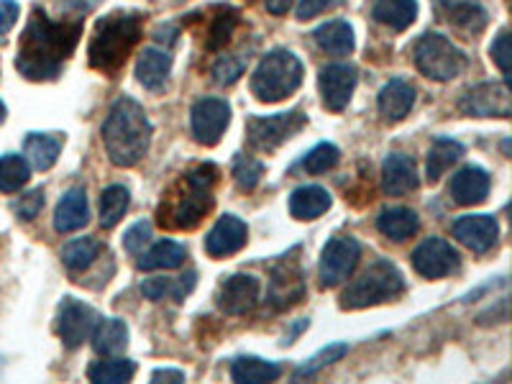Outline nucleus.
Here are the masks:
<instances>
[{
    "label": "nucleus",
    "mask_w": 512,
    "mask_h": 384,
    "mask_svg": "<svg viewBox=\"0 0 512 384\" xmlns=\"http://www.w3.org/2000/svg\"><path fill=\"white\" fill-rule=\"evenodd\" d=\"M82 34V21H52L47 11L36 8L18 44L16 67L26 80H54L62 64L72 57Z\"/></svg>",
    "instance_id": "nucleus-1"
},
{
    "label": "nucleus",
    "mask_w": 512,
    "mask_h": 384,
    "mask_svg": "<svg viewBox=\"0 0 512 384\" xmlns=\"http://www.w3.org/2000/svg\"><path fill=\"white\" fill-rule=\"evenodd\" d=\"M105 152L116 167H136L152 144V123L134 98H118L103 123Z\"/></svg>",
    "instance_id": "nucleus-2"
},
{
    "label": "nucleus",
    "mask_w": 512,
    "mask_h": 384,
    "mask_svg": "<svg viewBox=\"0 0 512 384\" xmlns=\"http://www.w3.org/2000/svg\"><path fill=\"white\" fill-rule=\"evenodd\" d=\"M141 39V18L139 13L113 11L100 18L95 26L93 41H90V64L105 75H116L123 67L131 49Z\"/></svg>",
    "instance_id": "nucleus-3"
},
{
    "label": "nucleus",
    "mask_w": 512,
    "mask_h": 384,
    "mask_svg": "<svg viewBox=\"0 0 512 384\" xmlns=\"http://www.w3.org/2000/svg\"><path fill=\"white\" fill-rule=\"evenodd\" d=\"M218 182V167L216 164H200V167L190 169L182 177V192L180 198L172 200L169 205L167 218H159V223H167L172 228H182V231H192L198 226L213 208V187Z\"/></svg>",
    "instance_id": "nucleus-4"
},
{
    "label": "nucleus",
    "mask_w": 512,
    "mask_h": 384,
    "mask_svg": "<svg viewBox=\"0 0 512 384\" xmlns=\"http://www.w3.org/2000/svg\"><path fill=\"white\" fill-rule=\"evenodd\" d=\"M300 85H303V62L287 49L264 54L251 77V90L262 103H280L290 98Z\"/></svg>",
    "instance_id": "nucleus-5"
},
{
    "label": "nucleus",
    "mask_w": 512,
    "mask_h": 384,
    "mask_svg": "<svg viewBox=\"0 0 512 384\" xmlns=\"http://www.w3.org/2000/svg\"><path fill=\"white\" fill-rule=\"evenodd\" d=\"M405 292V277H402L400 269L392 262H374L372 267L364 269V272L351 282L349 287L341 295V308L344 310H361L369 308V305L387 303V300H395Z\"/></svg>",
    "instance_id": "nucleus-6"
},
{
    "label": "nucleus",
    "mask_w": 512,
    "mask_h": 384,
    "mask_svg": "<svg viewBox=\"0 0 512 384\" xmlns=\"http://www.w3.org/2000/svg\"><path fill=\"white\" fill-rule=\"evenodd\" d=\"M415 64L428 80L448 82L466 70V54L443 34H423L415 44Z\"/></svg>",
    "instance_id": "nucleus-7"
},
{
    "label": "nucleus",
    "mask_w": 512,
    "mask_h": 384,
    "mask_svg": "<svg viewBox=\"0 0 512 384\" xmlns=\"http://www.w3.org/2000/svg\"><path fill=\"white\" fill-rule=\"evenodd\" d=\"M308 123L303 111L277 113V116H251L246 121V141L254 152H274L287 139L297 136Z\"/></svg>",
    "instance_id": "nucleus-8"
},
{
    "label": "nucleus",
    "mask_w": 512,
    "mask_h": 384,
    "mask_svg": "<svg viewBox=\"0 0 512 384\" xmlns=\"http://www.w3.org/2000/svg\"><path fill=\"white\" fill-rule=\"evenodd\" d=\"M361 246L359 241L351 236H336L326 244L323 254H320L318 277L323 287H338L354 274L356 264H359Z\"/></svg>",
    "instance_id": "nucleus-9"
},
{
    "label": "nucleus",
    "mask_w": 512,
    "mask_h": 384,
    "mask_svg": "<svg viewBox=\"0 0 512 384\" xmlns=\"http://www.w3.org/2000/svg\"><path fill=\"white\" fill-rule=\"evenodd\" d=\"M95 323H98V313L95 308H90L88 303H82L77 297H64L57 308V323H54V331H57L59 341H62L67 349H77L90 338Z\"/></svg>",
    "instance_id": "nucleus-10"
},
{
    "label": "nucleus",
    "mask_w": 512,
    "mask_h": 384,
    "mask_svg": "<svg viewBox=\"0 0 512 384\" xmlns=\"http://www.w3.org/2000/svg\"><path fill=\"white\" fill-rule=\"evenodd\" d=\"M464 116L474 118H510L512 95L505 82H482L461 98L459 103Z\"/></svg>",
    "instance_id": "nucleus-11"
},
{
    "label": "nucleus",
    "mask_w": 512,
    "mask_h": 384,
    "mask_svg": "<svg viewBox=\"0 0 512 384\" xmlns=\"http://www.w3.org/2000/svg\"><path fill=\"white\" fill-rule=\"evenodd\" d=\"M190 123L198 144L216 146L221 136L226 134L228 123H231V105L221 98L198 100V103L192 105Z\"/></svg>",
    "instance_id": "nucleus-12"
},
{
    "label": "nucleus",
    "mask_w": 512,
    "mask_h": 384,
    "mask_svg": "<svg viewBox=\"0 0 512 384\" xmlns=\"http://www.w3.org/2000/svg\"><path fill=\"white\" fill-rule=\"evenodd\" d=\"M413 267L425 280H441L459 269V251L443 239H425L413 251Z\"/></svg>",
    "instance_id": "nucleus-13"
},
{
    "label": "nucleus",
    "mask_w": 512,
    "mask_h": 384,
    "mask_svg": "<svg viewBox=\"0 0 512 384\" xmlns=\"http://www.w3.org/2000/svg\"><path fill=\"white\" fill-rule=\"evenodd\" d=\"M356 82H359V72H356L354 64H328L320 70L318 88L328 111H344L351 95H354Z\"/></svg>",
    "instance_id": "nucleus-14"
},
{
    "label": "nucleus",
    "mask_w": 512,
    "mask_h": 384,
    "mask_svg": "<svg viewBox=\"0 0 512 384\" xmlns=\"http://www.w3.org/2000/svg\"><path fill=\"white\" fill-rule=\"evenodd\" d=\"M259 292L262 285L254 274H233L218 287V308L226 315H246L259 303Z\"/></svg>",
    "instance_id": "nucleus-15"
},
{
    "label": "nucleus",
    "mask_w": 512,
    "mask_h": 384,
    "mask_svg": "<svg viewBox=\"0 0 512 384\" xmlns=\"http://www.w3.org/2000/svg\"><path fill=\"white\" fill-rule=\"evenodd\" d=\"M305 297V277L303 269L295 262H282L274 267L272 285H269V303L274 310H287L297 305Z\"/></svg>",
    "instance_id": "nucleus-16"
},
{
    "label": "nucleus",
    "mask_w": 512,
    "mask_h": 384,
    "mask_svg": "<svg viewBox=\"0 0 512 384\" xmlns=\"http://www.w3.org/2000/svg\"><path fill=\"white\" fill-rule=\"evenodd\" d=\"M246 239H249L246 223L236 216H223L218 218L216 226L210 228V233L205 236V251L213 259H223V256H231L244 249Z\"/></svg>",
    "instance_id": "nucleus-17"
},
{
    "label": "nucleus",
    "mask_w": 512,
    "mask_h": 384,
    "mask_svg": "<svg viewBox=\"0 0 512 384\" xmlns=\"http://www.w3.org/2000/svg\"><path fill=\"white\" fill-rule=\"evenodd\" d=\"M454 236L469 251L484 254L497 244L500 226L492 216H464L454 223Z\"/></svg>",
    "instance_id": "nucleus-18"
},
{
    "label": "nucleus",
    "mask_w": 512,
    "mask_h": 384,
    "mask_svg": "<svg viewBox=\"0 0 512 384\" xmlns=\"http://www.w3.org/2000/svg\"><path fill=\"white\" fill-rule=\"evenodd\" d=\"M418 187V169L408 154H390L382 164V190L390 198L408 195Z\"/></svg>",
    "instance_id": "nucleus-19"
},
{
    "label": "nucleus",
    "mask_w": 512,
    "mask_h": 384,
    "mask_svg": "<svg viewBox=\"0 0 512 384\" xmlns=\"http://www.w3.org/2000/svg\"><path fill=\"white\" fill-rule=\"evenodd\" d=\"M90 218L88 208V195L82 187H72L62 195V200L57 203V210H54V228L59 233H72L80 231Z\"/></svg>",
    "instance_id": "nucleus-20"
},
{
    "label": "nucleus",
    "mask_w": 512,
    "mask_h": 384,
    "mask_svg": "<svg viewBox=\"0 0 512 384\" xmlns=\"http://www.w3.org/2000/svg\"><path fill=\"white\" fill-rule=\"evenodd\" d=\"M415 90L405 80H390L379 90V113L387 123H397L413 111Z\"/></svg>",
    "instance_id": "nucleus-21"
},
{
    "label": "nucleus",
    "mask_w": 512,
    "mask_h": 384,
    "mask_svg": "<svg viewBox=\"0 0 512 384\" xmlns=\"http://www.w3.org/2000/svg\"><path fill=\"white\" fill-rule=\"evenodd\" d=\"M169 70H172V54L167 49H144L136 59V80L146 90H162L167 85Z\"/></svg>",
    "instance_id": "nucleus-22"
},
{
    "label": "nucleus",
    "mask_w": 512,
    "mask_h": 384,
    "mask_svg": "<svg viewBox=\"0 0 512 384\" xmlns=\"http://www.w3.org/2000/svg\"><path fill=\"white\" fill-rule=\"evenodd\" d=\"M489 175L482 167L459 169L451 180V198L459 205H477L487 198Z\"/></svg>",
    "instance_id": "nucleus-23"
},
{
    "label": "nucleus",
    "mask_w": 512,
    "mask_h": 384,
    "mask_svg": "<svg viewBox=\"0 0 512 384\" xmlns=\"http://www.w3.org/2000/svg\"><path fill=\"white\" fill-rule=\"evenodd\" d=\"M331 192L318 185L297 187L290 195V213L297 221H313L331 208Z\"/></svg>",
    "instance_id": "nucleus-24"
},
{
    "label": "nucleus",
    "mask_w": 512,
    "mask_h": 384,
    "mask_svg": "<svg viewBox=\"0 0 512 384\" xmlns=\"http://www.w3.org/2000/svg\"><path fill=\"white\" fill-rule=\"evenodd\" d=\"M377 228L390 241H408L418 233L420 221L410 208H387L379 213Z\"/></svg>",
    "instance_id": "nucleus-25"
},
{
    "label": "nucleus",
    "mask_w": 512,
    "mask_h": 384,
    "mask_svg": "<svg viewBox=\"0 0 512 384\" xmlns=\"http://www.w3.org/2000/svg\"><path fill=\"white\" fill-rule=\"evenodd\" d=\"M93 349L103 356H113V354H121L123 349L128 346V328L123 320L118 318H98L95 323L93 333Z\"/></svg>",
    "instance_id": "nucleus-26"
},
{
    "label": "nucleus",
    "mask_w": 512,
    "mask_h": 384,
    "mask_svg": "<svg viewBox=\"0 0 512 384\" xmlns=\"http://www.w3.org/2000/svg\"><path fill=\"white\" fill-rule=\"evenodd\" d=\"M315 44L333 57H346L354 52V29L346 21H328L320 29H315Z\"/></svg>",
    "instance_id": "nucleus-27"
},
{
    "label": "nucleus",
    "mask_w": 512,
    "mask_h": 384,
    "mask_svg": "<svg viewBox=\"0 0 512 384\" xmlns=\"http://www.w3.org/2000/svg\"><path fill=\"white\" fill-rule=\"evenodd\" d=\"M282 369L272 361H264L259 356H241L231 364V379L239 384H262L280 379Z\"/></svg>",
    "instance_id": "nucleus-28"
},
{
    "label": "nucleus",
    "mask_w": 512,
    "mask_h": 384,
    "mask_svg": "<svg viewBox=\"0 0 512 384\" xmlns=\"http://www.w3.org/2000/svg\"><path fill=\"white\" fill-rule=\"evenodd\" d=\"M464 157V146L454 139H436L428 152V164H425V177L428 182H438L448 169L454 167Z\"/></svg>",
    "instance_id": "nucleus-29"
},
{
    "label": "nucleus",
    "mask_w": 512,
    "mask_h": 384,
    "mask_svg": "<svg viewBox=\"0 0 512 384\" xmlns=\"http://www.w3.org/2000/svg\"><path fill=\"white\" fill-rule=\"evenodd\" d=\"M62 152V139L57 134H29L26 139V162L39 172H47L57 164Z\"/></svg>",
    "instance_id": "nucleus-30"
},
{
    "label": "nucleus",
    "mask_w": 512,
    "mask_h": 384,
    "mask_svg": "<svg viewBox=\"0 0 512 384\" xmlns=\"http://www.w3.org/2000/svg\"><path fill=\"white\" fill-rule=\"evenodd\" d=\"M374 18L379 24L390 26V29L405 31L418 18V3L415 0H377L374 3Z\"/></svg>",
    "instance_id": "nucleus-31"
},
{
    "label": "nucleus",
    "mask_w": 512,
    "mask_h": 384,
    "mask_svg": "<svg viewBox=\"0 0 512 384\" xmlns=\"http://www.w3.org/2000/svg\"><path fill=\"white\" fill-rule=\"evenodd\" d=\"M185 259V246H180L177 241L162 239L159 244H154L152 249L146 251V254H141L139 269H144V272H154V269H177L185 264Z\"/></svg>",
    "instance_id": "nucleus-32"
},
{
    "label": "nucleus",
    "mask_w": 512,
    "mask_h": 384,
    "mask_svg": "<svg viewBox=\"0 0 512 384\" xmlns=\"http://www.w3.org/2000/svg\"><path fill=\"white\" fill-rule=\"evenodd\" d=\"M195 287V272H187L177 280H167V277H152V280L141 282V292L144 297L159 303V300H182L187 292Z\"/></svg>",
    "instance_id": "nucleus-33"
},
{
    "label": "nucleus",
    "mask_w": 512,
    "mask_h": 384,
    "mask_svg": "<svg viewBox=\"0 0 512 384\" xmlns=\"http://www.w3.org/2000/svg\"><path fill=\"white\" fill-rule=\"evenodd\" d=\"M103 251V244L93 236H85V239H75L62 249V262L70 272H85L90 264L95 262Z\"/></svg>",
    "instance_id": "nucleus-34"
},
{
    "label": "nucleus",
    "mask_w": 512,
    "mask_h": 384,
    "mask_svg": "<svg viewBox=\"0 0 512 384\" xmlns=\"http://www.w3.org/2000/svg\"><path fill=\"white\" fill-rule=\"evenodd\" d=\"M128 203H131V195L123 185H111L105 187L103 195H100V226L113 228L121 223V218L126 216Z\"/></svg>",
    "instance_id": "nucleus-35"
},
{
    "label": "nucleus",
    "mask_w": 512,
    "mask_h": 384,
    "mask_svg": "<svg viewBox=\"0 0 512 384\" xmlns=\"http://www.w3.org/2000/svg\"><path fill=\"white\" fill-rule=\"evenodd\" d=\"M136 374V364L128 359H103L95 361L88 369V379L95 384H121Z\"/></svg>",
    "instance_id": "nucleus-36"
},
{
    "label": "nucleus",
    "mask_w": 512,
    "mask_h": 384,
    "mask_svg": "<svg viewBox=\"0 0 512 384\" xmlns=\"http://www.w3.org/2000/svg\"><path fill=\"white\" fill-rule=\"evenodd\" d=\"M31 164L21 154L0 157V192H18L29 182Z\"/></svg>",
    "instance_id": "nucleus-37"
},
{
    "label": "nucleus",
    "mask_w": 512,
    "mask_h": 384,
    "mask_svg": "<svg viewBox=\"0 0 512 384\" xmlns=\"http://www.w3.org/2000/svg\"><path fill=\"white\" fill-rule=\"evenodd\" d=\"M448 24L459 26L464 31H479L487 24V11L472 0H459V3H451L446 8Z\"/></svg>",
    "instance_id": "nucleus-38"
},
{
    "label": "nucleus",
    "mask_w": 512,
    "mask_h": 384,
    "mask_svg": "<svg viewBox=\"0 0 512 384\" xmlns=\"http://www.w3.org/2000/svg\"><path fill=\"white\" fill-rule=\"evenodd\" d=\"M262 177L264 164L259 162V159L244 157V154H239V157L233 159V182H236V187H239L241 192L256 190V185H259Z\"/></svg>",
    "instance_id": "nucleus-39"
},
{
    "label": "nucleus",
    "mask_w": 512,
    "mask_h": 384,
    "mask_svg": "<svg viewBox=\"0 0 512 384\" xmlns=\"http://www.w3.org/2000/svg\"><path fill=\"white\" fill-rule=\"evenodd\" d=\"M239 26V13L233 11V8H226V11H221L216 16V21L210 24V31H208V44L205 47L210 49V52H216V49H223L228 44V39H231L233 29Z\"/></svg>",
    "instance_id": "nucleus-40"
},
{
    "label": "nucleus",
    "mask_w": 512,
    "mask_h": 384,
    "mask_svg": "<svg viewBox=\"0 0 512 384\" xmlns=\"http://www.w3.org/2000/svg\"><path fill=\"white\" fill-rule=\"evenodd\" d=\"M338 159H341V152H338L333 144L323 141V144H318L315 149H310L308 157L303 159V169L310 172V175H323V172L336 167Z\"/></svg>",
    "instance_id": "nucleus-41"
},
{
    "label": "nucleus",
    "mask_w": 512,
    "mask_h": 384,
    "mask_svg": "<svg viewBox=\"0 0 512 384\" xmlns=\"http://www.w3.org/2000/svg\"><path fill=\"white\" fill-rule=\"evenodd\" d=\"M346 354H349V346H346V344H331V346H326V349H320L318 354L313 356V359L305 361L303 367H300V369H297V372H295V377H297V379L313 377V374H318L320 369H326L328 364H333V361L344 359Z\"/></svg>",
    "instance_id": "nucleus-42"
},
{
    "label": "nucleus",
    "mask_w": 512,
    "mask_h": 384,
    "mask_svg": "<svg viewBox=\"0 0 512 384\" xmlns=\"http://www.w3.org/2000/svg\"><path fill=\"white\" fill-rule=\"evenodd\" d=\"M246 70V59L241 54H223L216 64H213V77L218 85H233Z\"/></svg>",
    "instance_id": "nucleus-43"
},
{
    "label": "nucleus",
    "mask_w": 512,
    "mask_h": 384,
    "mask_svg": "<svg viewBox=\"0 0 512 384\" xmlns=\"http://www.w3.org/2000/svg\"><path fill=\"white\" fill-rule=\"evenodd\" d=\"M149 239H152V223L139 221L126 231V236H123V246H126L128 254H139V251L149 244Z\"/></svg>",
    "instance_id": "nucleus-44"
},
{
    "label": "nucleus",
    "mask_w": 512,
    "mask_h": 384,
    "mask_svg": "<svg viewBox=\"0 0 512 384\" xmlns=\"http://www.w3.org/2000/svg\"><path fill=\"white\" fill-rule=\"evenodd\" d=\"M41 208H44V192L41 190L29 192V195H24V198L13 205V210H16V216L21 218V221H34L41 213Z\"/></svg>",
    "instance_id": "nucleus-45"
},
{
    "label": "nucleus",
    "mask_w": 512,
    "mask_h": 384,
    "mask_svg": "<svg viewBox=\"0 0 512 384\" xmlns=\"http://www.w3.org/2000/svg\"><path fill=\"white\" fill-rule=\"evenodd\" d=\"M489 54H492V62L500 67L502 75H507L510 72V34H507V29H502L497 34V39L489 47Z\"/></svg>",
    "instance_id": "nucleus-46"
},
{
    "label": "nucleus",
    "mask_w": 512,
    "mask_h": 384,
    "mask_svg": "<svg viewBox=\"0 0 512 384\" xmlns=\"http://www.w3.org/2000/svg\"><path fill=\"white\" fill-rule=\"evenodd\" d=\"M338 3H341V0H300V3H297V18H300V21H308V18L320 16V13L338 6Z\"/></svg>",
    "instance_id": "nucleus-47"
},
{
    "label": "nucleus",
    "mask_w": 512,
    "mask_h": 384,
    "mask_svg": "<svg viewBox=\"0 0 512 384\" xmlns=\"http://www.w3.org/2000/svg\"><path fill=\"white\" fill-rule=\"evenodd\" d=\"M18 13H21V8H18L16 0H0V36L8 34L16 26Z\"/></svg>",
    "instance_id": "nucleus-48"
},
{
    "label": "nucleus",
    "mask_w": 512,
    "mask_h": 384,
    "mask_svg": "<svg viewBox=\"0 0 512 384\" xmlns=\"http://www.w3.org/2000/svg\"><path fill=\"white\" fill-rule=\"evenodd\" d=\"M152 382L182 384V382H185V372H180V369H154Z\"/></svg>",
    "instance_id": "nucleus-49"
},
{
    "label": "nucleus",
    "mask_w": 512,
    "mask_h": 384,
    "mask_svg": "<svg viewBox=\"0 0 512 384\" xmlns=\"http://www.w3.org/2000/svg\"><path fill=\"white\" fill-rule=\"evenodd\" d=\"M100 0H62L64 8H70L72 13H88L98 6Z\"/></svg>",
    "instance_id": "nucleus-50"
},
{
    "label": "nucleus",
    "mask_w": 512,
    "mask_h": 384,
    "mask_svg": "<svg viewBox=\"0 0 512 384\" xmlns=\"http://www.w3.org/2000/svg\"><path fill=\"white\" fill-rule=\"evenodd\" d=\"M264 3H267V11L274 13V16H285L295 6V0H264Z\"/></svg>",
    "instance_id": "nucleus-51"
},
{
    "label": "nucleus",
    "mask_w": 512,
    "mask_h": 384,
    "mask_svg": "<svg viewBox=\"0 0 512 384\" xmlns=\"http://www.w3.org/2000/svg\"><path fill=\"white\" fill-rule=\"evenodd\" d=\"M6 121V105H3V100H0V123Z\"/></svg>",
    "instance_id": "nucleus-52"
}]
</instances>
